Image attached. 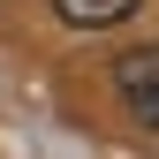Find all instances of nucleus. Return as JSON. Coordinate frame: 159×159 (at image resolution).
I'll return each mask as SVG.
<instances>
[{"label":"nucleus","mask_w":159,"mask_h":159,"mask_svg":"<svg viewBox=\"0 0 159 159\" xmlns=\"http://www.w3.org/2000/svg\"><path fill=\"white\" fill-rule=\"evenodd\" d=\"M114 91H121L129 121L159 129V46H129L121 61H114Z\"/></svg>","instance_id":"obj_1"},{"label":"nucleus","mask_w":159,"mask_h":159,"mask_svg":"<svg viewBox=\"0 0 159 159\" xmlns=\"http://www.w3.org/2000/svg\"><path fill=\"white\" fill-rule=\"evenodd\" d=\"M68 30H114L121 15H136V0H53Z\"/></svg>","instance_id":"obj_2"}]
</instances>
